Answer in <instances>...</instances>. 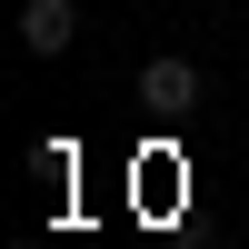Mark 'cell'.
I'll return each instance as SVG.
<instances>
[{
	"instance_id": "obj_1",
	"label": "cell",
	"mask_w": 249,
	"mask_h": 249,
	"mask_svg": "<svg viewBox=\"0 0 249 249\" xmlns=\"http://www.w3.org/2000/svg\"><path fill=\"white\" fill-rule=\"evenodd\" d=\"M140 110H150V120H190V110H199V70H190L179 50L140 60Z\"/></svg>"
},
{
	"instance_id": "obj_2",
	"label": "cell",
	"mask_w": 249,
	"mask_h": 249,
	"mask_svg": "<svg viewBox=\"0 0 249 249\" xmlns=\"http://www.w3.org/2000/svg\"><path fill=\"white\" fill-rule=\"evenodd\" d=\"M70 40H80V10H70V0H30V10H20V50H30V60H60Z\"/></svg>"
},
{
	"instance_id": "obj_3",
	"label": "cell",
	"mask_w": 249,
	"mask_h": 249,
	"mask_svg": "<svg viewBox=\"0 0 249 249\" xmlns=\"http://www.w3.org/2000/svg\"><path fill=\"white\" fill-rule=\"evenodd\" d=\"M30 170H40V179H60V199H70V179H80V150H70V140H40V150H30Z\"/></svg>"
}]
</instances>
